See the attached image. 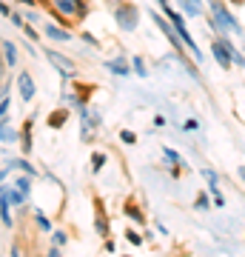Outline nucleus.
Instances as JSON below:
<instances>
[{
	"mask_svg": "<svg viewBox=\"0 0 245 257\" xmlns=\"http://www.w3.org/2000/svg\"><path fill=\"white\" fill-rule=\"evenodd\" d=\"M180 128L185 132V135H191V132H200V128H202V123H200L197 117H185V120L180 123Z\"/></svg>",
	"mask_w": 245,
	"mask_h": 257,
	"instance_id": "obj_31",
	"label": "nucleus"
},
{
	"mask_svg": "<svg viewBox=\"0 0 245 257\" xmlns=\"http://www.w3.org/2000/svg\"><path fill=\"white\" fill-rule=\"evenodd\" d=\"M211 203H214L217 209H222V206H225V194H222V192H214V194H211Z\"/></svg>",
	"mask_w": 245,
	"mask_h": 257,
	"instance_id": "obj_38",
	"label": "nucleus"
},
{
	"mask_svg": "<svg viewBox=\"0 0 245 257\" xmlns=\"http://www.w3.org/2000/svg\"><path fill=\"white\" fill-rule=\"evenodd\" d=\"M43 55H46V60H49V66H52V69H55V72L60 74L66 83H72V80H77V77H80V69H77V63H74L69 55L57 52L55 46H49Z\"/></svg>",
	"mask_w": 245,
	"mask_h": 257,
	"instance_id": "obj_4",
	"label": "nucleus"
},
{
	"mask_svg": "<svg viewBox=\"0 0 245 257\" xmlns=\"http://www.w3.org/2000/svg\"><path fill=\"white\" fill-rule=\"evenodd\" d=\"M9 257H26V254H23V246H20V240H15V243L9 246Z\"/></svg>",
	"mask_w": 245,
	"mask_h": 257,
	"instance_id": "obj_36",
	"label": "nucleus"
},
{
	"mask_svg": "<svg viewBox=\"0 0 245 257\" xmlns=\"http://www.w3.org/2000/svg\"><path fill=\"white\" fill-rule=\"evenodd\" d=\"M9 23H12L15 29H23V26H26V18H23V12H18V9H15V12L9 15Z\"/></svg>",
	"mask_w": 245,
	"mask_h": 257,
	"instance_id": "obj_33",
	"label": "nucleus"
},
{
	"mask_svg": "<svg viewBox=\"0 0 245 257\" xmlns=\"http://www.w3.org/2000/svg\"><path fill=\"white\" fill-rule=\"evenodd\" d=\"M20 32H23V37H26V40H32V43H37V40L43 37V32H40L37 26H32V23H26V26L20 29Z\"/></svg>",
	"mask_w": 245,
	"mask_h": 257,
	"instance_id": "obj_30",
	"label": "nucleus"
},
{
	"mask_svg": "<svg viewBox=\"0 0 245 257\" xmlns=\"http://www.w3.org/2000/svg\"><path fill=\"white\" fill-rule=\"evenodd\" d=\"M6 197H9L12 209H26L29 206V194L20 192V189H15V186H6Z\"/></svg>",
	"mask_w": 245,
	"mask_h": 257,
	"instance_id": "obj_21",
	"label": "nucleus"
},
{
	"mask_svg": "<svg viewBox=\"0 0 245 257\" xmlns=\"http://www.w3.org/2000/svg\"><path fill=\"white\" fill-rule=\"evenodd\" d=\"M205 20H208V29L214 32V37L231 35V32L239 37L245 35L239 18L231 12V6H228L225 0H205Z\"/></svg>",
	"mask_w": 245,
	"mask_h": 257,
	"instance_id": "obj_1",
	"label": "nucleus"
},
{
	"mask_svg": "<svg viewBox=\"0 0 245 257\" xmlns=\"http://www.w3.org/2000/svg\"><path fill=\"white\" fill-rule=\"evenodd\" d=\"M103 69H109L114 77H134V72H131V60H128L126 55H117V57L103 60Z\"/></svg>",
	"mask_w": 245,
	"mask_h": 257,
	"instance_id": "obj_9",
	"label": "nucleus"
},
{
	"mask_svg": "<svg viewBox=\"0 0 245 257\" xmlns=\"http://www.w3.org/2000/svg\"><path fill=\"white\" fill-rule=\"evenodd\" d=\"M120 257H134V254H120Z\"/></svg>",
	"mask_w": 245,
	"mask_h": 257,
	"instance_id": "obj_47",
	"label": "nucleus"
},
{
	"mask_svg": "<svg viewBox=\"0 0 245 257\" xmlns=\"http://www.w3.org/2000/svg\"><path fill=\"white\" fill-rule=\"evenodd\" d=\"M77 128H80V140L86 143V146H91L94 140L100 138V128H103V111L97 109V106H86L83 111H77Z\"/></svg>",
	"mask_w": 245,
	"mask_h": 257,
	"instance_id": "obj_2",
	"label": "nucleus"
},
{
	"mask_svg": "<svg viewBox=\"0 0 245 257\" xmlns=\"http://www.w3.org/2000/svg\"><path fill=\"white\" fill-rule=\"evenodd\" d=\"M12 12H15V9L9 6V0H0V18H6V20H9Z\"/></svg>",
	"mask_w": 245,
	"mask_h": 257,
	"instance_id": "obj_40",
	"label": "nucleus"
},
{
	"mask_svg": "<svg viewBox=\"0 0 245 257\" xmlns=\"http://www.w3.org/2000/svg\"><path fill=\"white\" fill-rule=\"evenodd\" d=\"M43 257H63V248H60V246H49Z\"/></svg>",
	"mask_w": 245,
	"mask_h": 257,
	"instance_id": "obj_41",
	"label": "nucleus"
},
{
	"mask_svg": "<svg viewBox=\"0 0 245 257\" xmlns=\"http://www.w3.org/2000/svg\"><path fill=\"white\" fill-rule=\"evenodd\" d=\"M23 18H26V23L37 26V23H40V12H37V9H26V12H23Z\"/></svg>",
	"mask_w": 245,
	"mask_h": 257,
	"instance_id": "obj_35",
	"label": "nucleus"
},
{
	"mask_svg": "<svg viewBox=\"0 0 245 257\" xmlns=\"http://www.w3.org/2000/svg\"><path fill=\"white\" fill-rule=\"evenodd\" d=\"M117 138H120L123 146H137V140H140V138H137V132H131V128H120Z\"/></svg>",
	"mask_w": 245,
	"mask_h": 257,
	"instance_id": "obj_29",
	"label": "nucleus"
},
{
	"mask_svg": "<svg viewBox=\"0 0 245 257\" xmlns=\"http://www.w3.org/2000/svg\"><path fill=\"white\" fill-rule=\"evenodd\" d=\"M106 163H109V152H103V149H94L89 157V172L91 175H100L103 169H106Z\"/></svg>",
	"mask_w": 245,
	"mask_h": 257,
	"instance_id": "obj_20",
	"label": "nucleus"
},
{
	"mask_svg": "<svg viewBox=\"0 0 245 257\" xmlns=\"http://www.w3.org/2000/svg\"><path fill=\"white\" fill-rule=\"evenodd\" d=\"M9 175H12V169H9V166H3V169H0V186L9 180Z\"/></svg>",
	"mask_w": 245,
	"mask_h": 257,
	"instance_id": "obj_43",
	"label": "nucleus"
},
{
	"mask_svg": "<svg viewBox=\"0 0 245 257\" xmlns=\"http://www.w3.org/2000/svg\"><path fill=\"white\" fill-rule=\"evenodd\" d=\"M103 251H106V254H114V251H117V243H114L111 237H106L103 240Z\"/></svg>",
	"mask_w": 245,
	"mask_h": 257,
	"instance_id": "obj_37",
	"label": "nucleus"
},
{
	"mask_svg": "<svg viewBox=\"0 0 245 257\" xmlns=\"http://www.w3.org/2000/svg\"><path fill=\"white\" fill-rule=\"evenodd\" d=\"M0 223L6 229H15V214H12V203L6 197V183L0 186Z\"/></svg>",
	"mask_w": 245,
	"mask_h": 257,
	"instance_id": "obj_17",
	"label": "nucleus"
},
{
	"mask_svg": "<svg viewBox=\"0 0 245 257\" xmlns=\"http://www.w3.org/2000/svg\"><path fill=\"white\" fill-rule=\"evenodd\" d=\"M94 231H97V237H111V220L106 209H103V203H94Z\"/></svg>",
	"mask_w": 245,
	"mask_h": 257,
	"instance_id": "obj_13",
	"label": "nucleus"
},
{
	"mask_svg": "<svg viewBox=\"0 0 245 257\" xmlns=\"http://www.w3.org/2000/svg\"><path fill=\"white\" fill-rule=\"evenodd\" d=\"M18 92H20V100L23 103H32L37 97V83H35V77H32V72L29 69H20L18 72Z\"/></svg>",
	"mask_w": 245,
	"mask_h": 257,
	"instance_id": "obj_7",
	"label": "nucleus"
},
{
	"mask_svg": "<svg viewBox=\"0 0 245 257\" xmlns=\"http://www.w3.org/2000/svg\"><path fill=\"white\" fill-rule=\"evenodd\" d=\"M32 220H35V229L40 231V234H52V229H55L52 217H49L43 209H35V211H32Z\"/></svg>",
	"mask_w": 245,
	"mask_h": 257,
	"instance_id": "obj_19",
	"label": "nucleus"
},
{
	"mask_svg": "<svg viewBox=\"0 0 245 257\" xmlns=\"http://www.w3.org/2000/svg\"><path fill=\"white\" fill-rule=\"evenodd\" d=\"M49 240H52V246H69V231L66 229H52V234H49Z\"/></svg>",
	"mask_w": 245,
	"mask_h": 257,
	"instance_id": "obj_26",
	"label": "nucleus"
},
{
	"mask_svg": "<svg viewBox=\"0 0 245 257\" xmlns=\"http://www.w3.org/2000/svg\"><path fill=\"white\" fill-rule=\"evenodd\" d=\"M32 183H35V177L23 175V172H18V175H15V180H12V186H15V189H20V192H26L29 197H32Z\"/></svg>",
	"mask_w": 245,
	"mask_h": 257,
	"instance_id": "obj_23",
	"label": "nucleus"
},
{
	"mask_svg": "<svg viewBox=\"0 0 245 257\" xmlns=\"http://www.w3.org/2000/svg\"><path fill=\"white\" fill-rule=\"evenodd\" d=\"M194 211H200V214H208L211 209H214V203H211V192L205 189V192H197V197H194Z\"/></svg>",
	"mask_w": 245,
	"mask_h": 257,
	"instance_id": "obj_22",
	"label": "nucleus"
},
{
	"mask_svg": "<svg viewBox=\"0 0 245 257\" xmlns=\"http://www.w3.org/2000/svg\"><path fill=\"white\" fill-rule=\"evenodd\" d=\"M123 214H126L134 226H143L145 229V211H143V206H140L134 197H126V200H123Z\"/></svg>",
	"mask_w": 245,
	"mask_h": 257,
	"instance_id": "obj_15",
	"label": "nucleus"
},
{
	"mask_svg": "<svg viewBox=\"0 0 245 257\" xmlns=\"http://www.w3.org/2000/svg\"><path fill=\"white\" fill-rule=\"evenodd\" d=\"M211 55H214V63H217L222 72H231V69H234L231 55H228V49L222 46V40H219V37H211Z\"/></svg>",
	"mask_w": 245,
	"mask_h": 257,
	"instance_id": "obj_11",
	"label": "nucleus"
},
{
	"mask_svg": "<svg viewBox=\"0 0 245 257\" xmlns=\"http://www.w3.org/2000/svg\"><path fill=\"white\" fill-rule=\"evenodd\" d=\"M9 111H12V94H3L0 97V117H6Z\"/></svg>",
	"mask_w": 245,
	"mask_h": 257,
	"instance_id": "obj_34",
	"label": "nucleus"
},
{
	"mask_svg": "<svg viewBox=\"0 0 245 257\" xmlns=\"http://www.w3.org/2000/svg\"><path fill=\"white\" fill-rule=\"evenodd\" d=\"M40 32H43V37L49 40V43H72V40H74L72 29L60 26V23H55V20H46Z\"/></svg>",
	"mask_w": 245,
	"mask_h": 257,
	"instance_id": "obj_6",
	"label": "nucleus"
},
{
	"mask_svg": "<svg viewBox=\"0 0 245 257\" xmlns=\"http://www.w3.org/2000/svg\"><path fill=\"white\" fill-rule=\"evenodd\" d=\"M131 72H134V77H148V66H145V60L140 55H131Z\"/></svg>",
	"mask_w": 245,
	"mask_h": 257,
	"instance_id": "obj_25",
	"label": "nucleus"
},
{
	"mask_svg": "<svg viewBox=\"0 0 245 257\" xmlns=\"http://www.w3.org/2000/svg\"><path fill=\"white\" fill-rule=\"evenodd\" d=\"M236 177L242 180V186H245V166H236Z\"/></svg>",
	"mask_w": 245,
	"mask_h": 257,
	"instance_id": "obj_44",
	"label": "nucleus"
},
{
	"mask_svg": "<svg viewBox=\"0 0 245 257\" xmlns=\"http://www.w3.org/2000/svg\"><path fill=\"white\" fill-rule=\"evenodd\" d=\"M18 146H20V155H23V157H32V149H35V114L23 120Z\"/></svg>",
	"mask_w": 245,
	"mask_h": 257,
	"instance_id": "obj_8",
	"label": "nucleus"
},
{
	"mask_svg": "<svg viewBox=\"0 0 245 257\" xmlns=\"http://www.w3.org/2000/svg\"><path fill=\"white\" fill-rule=\"evenodd\" d=\"M111 3H117V0H111Z\"/></svg>",
	"mask_w": 245,
	"mask_h": 257,
	"instance_id": "obj_48",
	"label": "nucleus"
},
{
	"mask_svg": "<svg viewBox=\"0 0 245 257\" xmlns=\"http://www.w3.org/2000/svg\"><path fill=\"white\" fill-rule=\"evenodd\" d=\"M20 138V128L12 126V117L6 114V117H0V146L3 143H18Z\"/></svg>",
	"mask_w": 245,
	"mask_h": 257,
	"instance_id": "obj_18",
	"label": "nucleus"
},
{
	"mask_svg": "<svg viewBox=\"0 0 245 257\" xmlns=\"http://www.w3.org/2000/svg\"><path fill=\"white\" fill-rule=\"evenodd\" d=\"M177 3V9L188 18H205V0H174Z\"/></svg>",
	"mask_w": 245,
	"mask_h": 257,
	"instance_id": "obj_16",
	"label": "nucleus"
},
{
	"mask_svg": "<svg viewBox=\"0 0 245 257\" xmlns=\"http://www.w3.org/2000/svg\"><path fill=\"white\" fill-rule=\"evenodd\" d=\"M200 175L205 177V183H208V192H219V175L214 172V169H200Z\"/></svg>",
	"mask_w": 245,
	"mask_h": 257,
	"instance_id": "obj_24",
	"label": "nucleus"
},
{
	"mask_svg": "<svg viewBox=\"0 0 245 257\" xmlns=\"http://www.w3.org/2000/svg\"><path fill=\"white\" fill-rule=\"evenodd\" d=\"M69 117H72V109L69 106H57V109H52L46 114V126L52 128V132H60V128H66Z\"/></svg>",
	"mask_w": 245,
	"mask_h": 257,
	"instance_id": "obj_12",
	"label": "nucleus"
},
{
	"mask_svg": "<svg viewBox=\"0 0 245 257\" xmlns=\"http://www.w3.org/2000/svg\"><path fill=\"white\" fill-rule=\"evenodd\" d=\"M154 3H157V6H160V12H163V9H168V6H171L168 0H154Z\"/></svg>",
	"mask_w": 245,
	"mask_h": 257,
	"instance_id": "obj_45",
	"label": "nucleus"
},
{
	"mask_svg": "<svg viewBox=\"0 0 245 257\" xmlns=\"http://www.w3.org/2000/svg\"><path fill=\"white\" fill-rule=\"evenodd\" d=\"M123 240H126V243H131V246H143V243H145V237L137 229H131V226L123 231Z\"/></svg>",
	"mask_w": 245,
	"mask_h": 257,
	"instance_id": "obj_27",
	"label": "nucleus"
},
{
	"mask_svg": "<svg viewBox=\"0 0 245 257\" xmlns=\"http://www.w3.org/2000/svg\"><path fill=\"white\" fill-rule=\"evenodd\" d=\"M18 6H26V9H43L40 6V0H15Z\"/></svg>",
	"mask_w": 245,
	"mask_h": 257,
	"instance_id": "obj_39",
	"label": "nucleus"
},
{
	"mask_svg": "<svg viewBox=\"0 0 245 257\" xmlns=\"http://www.w3.org/2000/svg\"><path fill=\"white\" fill-rule=\"evenodd\" d=\"M6 166H9L12 172H23V175L35 177V180H37L40 175H43V172H40V169H37V166L32 163L29 157H23V155H20V157H9V160H6Z\"/></svg>",
	"mask_w": 245,
	"mask_h": 257,
	"instance_id": "obj_14",
	"label": "nucleus"
},
{
	"mask_svg": "<svg viewBox=\"0 0 245 257\" xmlns=\"http://www.w3.org/2000/svg\"><path fill=\"white\" fill-rule=\"evenodd\" d=\"M228 3H231V6H242L245 0H228Z\"/></svg>",
	"mask_w": 245,
	"mask_h": 257,
	"instance_id": "obj_46",
	"label": "nucleus"
},
{
	"mask_svg": "<svg viewBox=\"0 0 245 257\" xmlns=\"http://www.w3.org/2000/svg\"><path fill=\"white\" fill-rule=\"evenodd\" d=\"M168 126V117L165 114H154V128H165Z\"/></svg>",
	"mask_w": 245,
	"mask_h": 257,
	"instance_id": "obj_42",
	"label": "nucleus"
},
{
	"mask_svg": "<svg viewBox=\"0 0 245 257\" xmlns=\"http://www.w3.org/2000/svg\"><path fill=\"white\" fill-rule=\"evenodd\" d=\"M111 18H114V23H117V29L123 32V35H131V32L140 29L143 12H140V6L128 3V0H117L114 9H111Z\"/></svg>",
	"mask_w": 245,
	"mask_h": 257,
	"instance_id": "obj_3",
	"label": "nucleus"
},
{
	"mask_svg": "<svg viewBox=\"0 0 245 257\" xmlns=\"http://www.w3.org/2000/svg\"><path fill=\"white\" fill-rule=\"evenodd\" d=\"M49 9H55L57 15H63L74 23H83L91 15V3L89 0H49Z\"/></svg>",
	"mask_w": 245,
	"mask_h": 257,
	"instance_id": "obj_5",
	"label": "nucleus"
},
{
	"mask_svg": "<svg viewBox=\"0 0 245 257\" xmlns=\"http://www.w3.org/2000/svg\"><path fill=\"white\" fill-rule=\"evenodd\" d=\"M163 160L168 166H171V163H185V160L180 157V152H177L174 146H163Z\"/></svg>",
	"mask_w": 245,
	"mask_h": 257,
	"instance_id": "obj_28",
	"label": "nucleus"
},
{
	"mask_svg": "<svg viewBox=\"0 0 245 257\" xmlns=\"http://www.w3.org/2000/svg\"><path fill=\"white\" fill-rule=\"evenodd\" d=\"M77 37H80L86 46H91V49H100V37H94L91 32H77Z\"/></svg>",
	"mask_w": 245,
	"mask_h": 257,
	"instance_id": "obj_32",
	"label": "nucleus"
},
{
	"mask_svg": "<svg viewBox=\"0 0 245 257\" xmlns=\"http://www.w3.org/2000/svg\"><path fill=\"white\" fill-rule=\"evenodd\" d=\"M0 57H3V63L12 69H18L20 63V46L15 43V40H9V37H0Z\"/></svg>",
	"mask_w": 245,
	"mask_h": 257,
	"instance_id": "obj_10",
	"label": "nucleus"
}]
</instances>
